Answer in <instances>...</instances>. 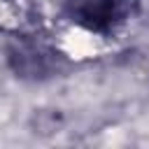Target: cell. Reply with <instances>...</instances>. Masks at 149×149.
Returning <instances> with one entry per match:
<instances>
[{
	"label": "cell",
	"mask_w": 149,
	"mask_h": 149,
	"mask_svg": "<svg viewBox=\"0 0 149 149\" xmlns=\"http://www.w3.org/2000/svg\"><path fill=\"white\" fill-rule=\"evenodd\" d=\"M61 5L79 28L95 35H112L140 12L142 0H61Z\"/></svg>",
	"instance_id": "6da1fadb"
},
{
	"label": "cell",
	"mask_w": 149,
	"mask_h": 149,
	"mask_svg": "<svg viewBox=\"0 0 149 149\" xmlns=\"http://www.w3.org/2000/svg\"><path fill=\"white\" fill-rule=\"evenodd\" d=\"M7 61L16 77L47 79L61 72L63 54L40 35H16L7 44Z\"/></svg>",
	"instance_id": "7a4b0ae2"
}]
</instances>
